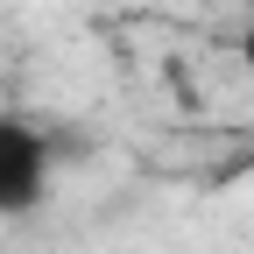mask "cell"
<instances>
[{"instance_id": "cell-1", "label": "cell", "mask_w": 254, "mask_h": 254, "mask_svg": "<svg viewBox=\"0 0 254 254\" xmlns=\"http://www.w3.org/2000/svg\"><path fill=\"white\" fill-rule=\"evenodd\" d=\"M57 155H64V141L50 134L43 120L0 113V219H28V212L50 205Z\"/></svg>"}, {"instance_id": "cell-2", "label": "cell", "mask_w": 254, "mask_h": 254, "mask_svg": "<svg viewBox=\"0 0 254 254\" xmlns=\"http://www.w3.org/2000/svg\"><path fill=\"white\" fill-rule=\"evenodd\" d=\"M240 57H247V71H254V14H247V28H240Z\"/></svg>"}]
</instances>
